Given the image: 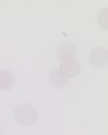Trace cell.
<instances>
[{
  "label": "cell",
  "instance_id": "6da1fadb",
  "mask_svg": "<svg viewBox=\"0 0 108 135\" xmlns=\"http://www.w3.org/2000/svg\"><path fill=\"white\" fill-rule=\"evenodd\" d=\"M14 117L17 124L22 126H32L36 123L38 113L31 104H20L15 108Z\"/></svg>",
  "mask_w": 108,
  "mask_h": 135
},
{
  "label": "cell",
  "instance_id": "7a4b0ae2",
  "mask_svg": "<svg viewBox=\"0 0 108 135\" xmlns=\"http://www.w3.org/2000/svg\"><path fill=\"white\" fill-rule=\"evenodd\" d=\"M89 62L96 69H104L108 64V51L105 46L94 47L89 53Z\"/></svg>",
  "mask_w": 108,
  "mask_h": 135
},
{
  "label": "cell",
  "instance_id": "3957f363",
  "mask_svg": "<svg viewBox=\"0 0 108 135\" xmlns=\"http://www.w3.org/2000/svg\"><path fill=\"white\" fill-rule=\"evenodd\" d=\"M61 73L64 75L66 79L69 78H76L77 75L80 73L81 71V65L79 61L71 59V60H66V61H62L60 64V69Z\"/></svg>",
  "mask_w": 108,
  "mask_h": 135
},
{
  "label": "cell",
  "instance_id": "277c9868",
  "mask_svg": "<svg viewBox=\"0 0 108 135\" xmlns=\"http://www.w3.org/2000/svg\"><path fill=\"white\" fill-rule=\"evenodd\" d=\"M76 55H77V49L71 43H62L59 45V47L56 50V56L59 60H61V62L74 59Z\"/></svg>",
  "mask_w": 108,
  "mask_h": 135
},
{
  "label": "cell",
  "instance_id": "5b68a950",
  "mask_svg": "<svg viewBox=\"0 0 108 135\" xmlns=\"http://www.w3.org/2000/svg\"><path fill=\"white\" fill-rule=\"evenodd\" d=\"M48 82L55 89H62L68 84L69 79H66L59 69H52L48 73Z\"/></svg>",
  "mask_w": 108,
  "mask_h": 135
},
{
  "label": "cell",
  "instance_id": "8992f818",
  "mask_svg": "<svg viewBox=\"0 0 108 135\" xmlns=\"http://www.w3.org/2000/svg\"><path fill=\"white\" fill-rule=\"evenodd\" d=\"M15 83V75L9 70L0 71V89H9Z\"/></svg>",
  "mask_w": 108,
  "mask_h": 135
},
{
  "label": "cell",
  "instance_id": "52a82bcc",
  "mask_svg": "<svg viewBox=\"0 0 108 135\" xmlns=\"http://www.w3.org/2000/svg\"><path fill=\"white\" fill-rule=\"evenodd\" d=\"M107 8H104V9L100 10L99 12V16H98V20H99V24L101 25V27L104 29H107Z\"/></svg>",
  "mask_w": 108,
  "mask_h": 135
},
{
  "label": "cell",
  "instance_id": "ba28073f",
  "mask_svg": "<svg viewBox=\"0 0 108 135\" xmlns=\"http://www.w3.org/2000/svg\"><path fill=\"white\" fill-rule=\"evenodd\" d=\"M0 135H3V131H2L1 127H0Z\"/></svg>",
  "mask_w": 108,
  "mask_h": 135
}]
</instances>
